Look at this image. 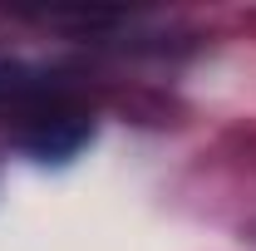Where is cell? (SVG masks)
I'll return each mask as SVG.
<instances>
[{"label":"cell","instance_id":"obj_1","mask_svg":"<svg viewBox=\"0 0 256 251\" xmlns=\"http://www.w3.org/2000/svg\"><path fill=\"white\" fill-rule=\"evenodd\" d=\"M94 138V118L84 108H69V104H50V108H34L25 124L15 128V148L34 162H69L89 148Z\"/></svg>","mask_w":256,"mask_h":251}]
</instances>
